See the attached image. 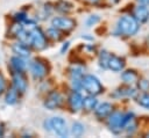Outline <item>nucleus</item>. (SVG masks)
Here are the masks:
<instances>
[{
  "label": "nucleus",
  "instance_id": "1",
  "mask_svg": "<svg viewBox=\"0 0 149 138\" xmlns=\"http://www.w3.org/2000/svg\"><path fill=\"white\" fill-rule=\"evenodd\" d=\"M132 121H134L133 112L122 114L120 111H114V112L109 114L108 119H107V125L112 132L120 133Z\"/></svg>",
  "mask_w": 149,
  "mask_h": 138
},
{
  "label": "nucleus",
  "instance_id": "2",
  "mask_svg": "<svg viewBox=\"0 0 149 138\" xmlns=\"http://www.w3.org/2000/svg\"><path fill=\"white\" fill-rule=\"evenodd\" d=\"M139 30V22L134 16L123 15L118 20L116 32L123 36H133Z\"/></svg>",
  "mask_w": 149,
  "mask_h": 138
},
{
  "label": "nucleus",
  "instance_id": "3",
  "mask_svg": "<svg viewBox=\"0 0 149 138\" xmlns=\"http://www.w3.org/2000/svg\"><path fill=\"white\" fill-rule=\"evenodd\" d=\"M28 29L30 32V46H33L36 50H43L47 46L45 35L42 32L40 28L34 26V23H30Z\"/></svg>",
  "mask_w": 149,
  "mask_h": 138
},
{
  "label": "nucleus",
  "instance_id": "4",
  "mask_svg": "<svg viewBox=\"0 0 149 138\" xmlns=\"http://www.w3.org/2000/svg\"><path fill=\"white\" fill-rule=\"evenodd\" d=\"M81 88H84L90 95L94 96L102 93V86L100 81L92 74H87L81 78Z\"/></svg>",
  "mask_w": 149,
  "mask_h": 138
},
{
  "label": "nucleus",
  "instance_id": "5",
  "mask_svg": "<svg viewBox=\"0 0 149 138\" xmlns=\"http://www.w3.org/2000/svg\"><path fill=\"white\" fill-rule=\"evenodd\" d=\"M50 123V130H52L57 136L59 137H66L68 136V126L66 122L62 117H52L49 119Z\"/></svg>",
  "mask_w": 149,
  "mask_h": 138
},
{
  "label": "nucleus",
  "instance_id": "6",
  "mask_svg": "<svg viewBox=\"0 0 149 138\" xmlns=\"http://www.w3.org/2000/svg\"><path fill=\"white\" fill-rule=\"evenodd\" d=\"M51 26L59 29L61 31H70L74 28L76 22L70 19V17H65V16H59V17H54L51 21Z\"/></svg>",
  "mask_w": 149,
  "mask_h": 138
},
{
  "label": "nucleus",
  "instance_id": "7",
  "mask_svg": "<svg viewBox=\"0 0 149 138\" xmlns=\"http://www.w3.org/2000/svg\"><path fill=\"white\" fill-rule=\"evenodd\" d=\"M30 72L35 79H41L47 75L48 73V66L44 61L40 59H35L30 63Z\"/></svg>",
  "mask_w": 149,
  "mask_h": 138
},
{
  "label": "nucleus",
  "instance_id": "8",
  "mask_svg": "<svg viewBox=\"0 0 149 138\" xmlns=\"http://www.w3.org/2000/svg\"><path fill=\"white\" fill-rule=\"evenodd\" d=\"M62 102H63L62 95H61L58 92H51V93L47 96V99H45V101H44V107L48 108L49 110H54V109L61 107Z\"/></svg>",
  "mask_w": 149,
  "mask_h": 138
},
{
  "label": "nucleus",
  "instance_id": "9",
  "mask_svg": "<svg viewBox=\"0 0 149 138\" xmlns=\"http://www.w3.org/2000/svg\"><path fill=\"white\" fill-rule=\"evenodd\" d=\"M125 67V60L121 57H118L115 55H109L108 61H107V68L114 71V72H120Z\"/></svg>",
  "mask_w": 149,
  "mask_h": 138
},
{
  "label": "nucleus",
  "instance_id": "10",
  "mask_svg": "<svg viewBox=\"0 0 149 138\" xmlns=\"http://www.w3.org/2000/svg\"><path fill=\"white\" fill-rule=\"evenodd\" d=\"M13 86L20 93H24L26 92L27 81H26V78L23 77L22 72H14L13 73Z\"/></svg>",
  "mask_w": 149,
  "mask_h": 138
},
{
  "label": "nucleus",
  "instance_id": "11",
  "mask_svg": "<svg viewBox=\"0 0 149 138\" xmlns=\"http://www.w3.org/2000/svg\"><path fill=\"white\" fill-rule=\"evenodd\" d=\"M113 111V106L108 102H102L100 104H97L95 107V110H94V114L98 118H106L109 116V114Z\"/></svg>",
  "mask_w": 149,
  "mask_h": 138
},
{
  "label": "nucleus",
  "instance_id": "12",
  "mask_svg": "<svg viewBox=\"0 0 149 138\" xmlns=\"http://www.w3.org/2000/svg\"><path fill=\"white\" fill-rule=\"evenodd\" d=\"M69 104L73 111H78L83 108V97L78 92H72L69 96Z\"/></svg>",
  "mask_w": 149,
  "mask_h": 138
},
{
  "label": "nucleus",
  "instance_id": "13",
  "mask_svg": "<svg viewBox=\"0 0 149 138\" xmlns=\"http://www.w3.org/2000/svg\"><path fill=\"white\" fill-rule=\"evenodd\" d=\"M134 17L137 20V22L143 23L149 20V9L144 5H139L134 9Z\"/></svg>",
  "mask_w": 149,
  "mask_h": 138
},
{
  "label": "nucleus",
  "instance_id": "14",
  "mask_svg": "<svg viewBox=\"0 0 149 138\" xmlns=\"http://www.w3.org/2000/svg\"><path fill=\"white\" fill-rule=\"evenodd\" d=\"M10 65L15 72H23L27 68V64H26L23 57H20V56L12 57L10 58Z\"/></svg>",
  "mask_w": 149,
  "mask_h": 138
},
{
  "label": "nucleus",
  "instance_id": "15",
  "mask_svg": "<svg viewBox=\"0 0 149 138\" xmlns=\"http://www.w3.org/2000/svg\"><path fill=\"white\" fill-rule=\"evenodd\" d=\"M13 51H14V53H16L17 56L23 57V58L24 57H29V55H30V50L28 49V45L23 44L21 42L13 45Z\"/></svg>",
  "mask_w": 149,
  "mask_h": 138
},
{
  "label": "nucleus",
  "instance_id": "16",
  "mask_svg": "<svg viewBox=\"0 0 149 138\" xmlns=\"http://www.w3.org/2000/svg\"><path fill=\"white\" fill-rule=\"evenodd\" d=\"M97 104H98V101L94 97V95H90V96H86V97L83 99V108L87 111H91V110L95 109Z\"/></svg>",
  "mask_w": 149,
  "mask_h": 138
},
{
  "label": "nucleus",
  "instance_id": "17",
  "mask_svg": "<svg viewBox=\"0 0 149 138\" xmlns=\"http://www.w3.org/2000/svg\"><path fill=\"white\" fill-rule=\"evenodd\" d=\"M121 78L126 83H134L137 81L139 75L134 70H127L121 74Z\"/></svg>",
  "mask_w": 149,
  "mask_h": 138
},
{
  "label": "nucleus",
  "instance_id": "18",
  "mask_svg": "<svg viewBox=\"0 0 149 138\" xmlns=\"http://www.w3.org/2000/svg\"><path fill=\"white\" fill-rule=\"evenodd\" d=\"M5 100H6V103L7 104H15L17 102V100H19V92L14 87L10 88V89H8L7 93H6Z\"/></svg>",
  "mask_w": 149,
  "mask_h": 138
},
{
  "label": "nucleus",
  "instance_id": "19",
  "mask_svg": "<svg viewBox=\"0 0 149 138\" xmlns=\"http://www.w3.org/2000/svg\"><path fill=\"white\" fill-rule=\"evenodd\" d=\"M72 8H73V5L65 0H61L56 3V9L61 13H70L72 10Z\"/></svg>",
  "mask_w": 149,
  "mask_h": 138
},
{
  "label": "nucleus",
  "instance_id": "20",
  "mask_svg": "<svg viewBox=\"0 0 149 138\" xmlns=\"http://www.w3.org/2000/svg\"><path fill=\"white\" fill-rule=\"evenodd\" d=\"M136 102L142 106L143 108L149 109V93L148 92H143V94H140L136 97Z\"/></svg>",
  "mask_w": 149,
  "mask_h": 138
},
{
  "label": "nucleus",
  "instance_id": "21",
  "mask_svg": "<svg viewBox=\"0 0 149 138\" xmlns=\"http://www.w3.org/2000/svg\"><path fill=\"white\" fill-rule=\"evenodd\" d=\"M47 36H48L49 38H51V39L58 41V39H61L62 34H61V30H59V29L52 27V28H49V29L47 30Z\"/></svg>",
  "mask_w": 149,
  "mask_h": 138
},
{
  "label": "nucleus",
  "instance_id": "22",
  "mask_svg": "<svg viewBox=\"0 0 149 138\" xmlns=\"http://www.w3.org/2000/svg\"><path fill=\"white\" fill-rule=\"evenodd\" d=\"M116 93H119L118 96H135L136 95V90L134 88H130V87H122V88H119L116 90Z\"/></svg>",
  "mask_w": 149,
  "mask_h": 138
},
{
  "label": "nucleus",
  "instance_id": "23",
  "mask_svg": "<svg viewBox=\"0 0 149 138\" xmlns=\"http://www.w3.org/2000/svg\"><path fill=\"white\" fill-rule=\"evenodd\" d=\"M71 132H72V135L76 136V137L81 136V135L84 133V125H83L81 123H79V122H74V123L72 124Z\"/></svg>",
  "mask_w": 149,
  "mask_h": 138
},
{
  "label": "nucleus",
  "instance_id": "24",
  "mask_svg": "<svg viewBox=\"0 0 149 138\" xmlns=\"http://www.w3.org/2000/svg\"><path fill=\"white\" fill-rule=\"evenodd\" d=\"M108 58H109V53L107 51H101L100 56H99V64H100V66H102L104 68H107Z\"/></svg>",
  "mask_w": 149,
  "mask_h": 138
},
{
  "label": "nucleus",
  "instance_id": "25",
  "mask_svg": "<svg viewBox=\"0 0 149 138\" xmlns=\"http://www.w3.org/2000/svg\"><path fill=\"white\" fill-rule=\"evenodd\" d=\"M137 87L142 92H149V81L146 79H141L137 81Z\"/></svg>",
  "mask_w": 149,
  "mask_h": 138
},
{
  "label": "nucleus",
  "instance_id": "26",
  "mask_svg": "<svg viewBox=\"0 0 149 138\" xmlns=\"http://www.w3.org/2000/svg\"><path fill=\"white\" fill-rule=\"evenodd\" d=\"M97 22H99V16L98 15H92V16H90L86 20V26L87 27H91V26H94Z\"/></svg>",
  "mask_w": 149,
  "mask_h": 138
},
{
  "label": "nucleus",
  "instance_id": "27",
  "mask_svg": "<svg viewBox=\"0 0 149 138\" xmlns=\"http://www.w3.org/2000/svg\"><path fill=\"white\" fill-rule=\"evenodd\" d=\"M14 19H15V21L16 22H23V21H26V14L24 13H16L15 14V16H14Z\"/></svg>",
  "mask_w": 149,
  "mask_h": 138
},
{
  "label": "nucleus",
  "instance_id": "28",
  "mask_svg": "<svg viewBox=\"0 0 149 138\" xmlns=\"http://www.w3.org/2000/svg\"><path fill=\"white\" fill-rule=\"evenodd\" d=\"M5 88H6V81H5L3 75L0 73V94H2V93H3Z\"/></svg>",
  "mask_w": 149,
  "mask_h": 138
},
{
  "label": "nucleus",
  "instance_id": "29",
  "mask_svg": "<svg viewBox=\"0 0 149 138\" xmlns=\"http://www.w3.org/2000/svg\"><path fill=\"white\" fill-rule=\"evenodd\" d=\"M140 5H144V6H149V0H136Z\"/></svg>",
  "mask_w": 149,
  "mask_h": 138
},
{
  "label": "nucleus",
  "instance_id": "30",
  "mask_svg": "<svg viewBox=\"0 0 149 138\" xmlns=\"http://www.w3.org/2000/svg\"><path fill=\"white\" fill-rule=\"evenodd\" d=\"M69 44H70V43H69V42H66V43L63 45V48H62V50H61V52H62V53H64V51H65V50L69 48Z\"/></svg>",
  "mask_w": 149,
  "mask_h": 138
},
{
  "label": "nucleus",
  "instance_id": "31",
  "mask_svg": "<svg viewBox=\"0 0 149 138\" xmlns=\"http://www.w3.org/2000/svg\"><path fill=\"white\" fill-rule=\"evenodd\" d=\"M2 136H3V126L0 125V137H2Z\"/></svg>",
  "mask_w": 149,
  "mask_h": 138
},
{
  "label": "nucleus",
  "instance_id": "32",
  "mask_svg": "<svg viewBox=\"0 0 149 138\" xmlns=\"http://www.w3.org/2000/svg\"><path fill=\"white\" fill-rule=\"evenodd\" d=\"M147 137H149V133H148V135H147Z\"/></svg>",
  "mask_w": 149,
  "mask_h": 138
}]
</instances>
